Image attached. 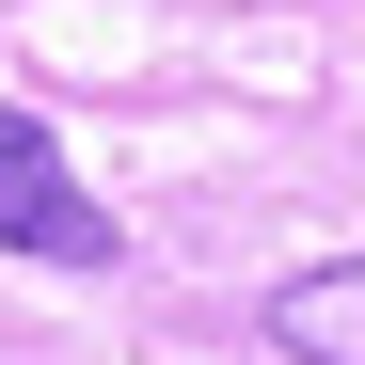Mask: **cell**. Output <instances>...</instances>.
Returning <instances> with one entry per match:
<instances>
[{
    "instance_id": "1",
    "label": "cell",
    "mask_w": 365,
    "mask_h": 365,
    "mask_svg": "<svg viewBox=\"0 0 365 365\" xmlns=\"http://www.w3.org/2000/svg\"><path fill=\"white\" fill-rule=\"evenodd\" d=\"M0 255H48V270H111L128 238H111V207L64 175V143H48V111L0 96Z\"/></svg>"
},
{
    "instance_id": "2",
    "label": "cell",
    "mask_w": 365,
    "mask_h": 365,
    "mask_svg": "<svg viewBox=\"0 0 365 365\" xmlns=\"http://www.w3.org/2000/svg\"><path fill=\"white\" fill-rule=\"evenodd\" d=\"M270 349L286 365H365V255L349 270H286L270 286Z\"/></svg>"
}]
</instances>
